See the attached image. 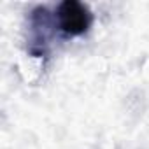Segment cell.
I'll return each mask as SVG.
<instances>
[{"label": "cell", "instance_id": "cell-1", "mask_svg": "<svg viewBox=\"0 0 149 149\" xmlns=\"http://www.w3.org/2000/svg\"><path fill=\"white\" fill-rule=\"evenodd\" d=\"M56 18H58L60 28L67 35H72V37L86 33L93 21V16L88 6H84L83 2H77V0H65V2H61L58 6Z\"/></svg>", "mask_w": 149, "mask_h": 149}, {"label": "cell", "instance_id": "cell-2", "mask_svg": "<svg viewBox=\"0 0 149 149\" xmlns=\"http://www.w3.org/2000/svg\"><path fill=\"white\" fill-rule=\"evenodd\" d=\"M51 33V14L46 7H35L30 13V39L28 51L33 56H42L47 53Z\"/></svg>", "mask_w": 149, "mask_h": 149}]
</instances>
